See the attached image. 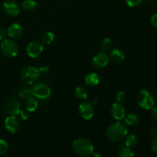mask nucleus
Segmentation results:
<instances>
[{"mask_svg": "<svg viewBox=\"0 0 157 157\" xmlns=\"http://www.w3.org/2000/svg\"><path fill=\"white\" fill-rule=\"evenodd\" d=\"M151 149L154 153H157V136L153 138L151 141Z\"/></svg>", "mask_w": 157, "mask_h": 157, "instance_id": "obj_30", "label": "nucleus"}, {"mask_svg": "<svg viewBox=\"0 0 157 157\" xmlns=\"http://www.w3.org/2000/svg\"><path fill=\"white\" fill-rule=\"evenodd\" d=\"M110 114L116 121H121L126 116V110L122 104L116 102L110 107Z\"/></svg>", "mask_w": 157, "mask_h": 157, "instance_id": "obj_12", "label": "nucleus"}, {"mask_svg": "<svg viewBox=\"0 0 157 157\" xmlns=\"http://www.w3.org/2000/svg\"><path fill=\"white\" fill-rule=\"evenodd\" d=\"M38 70H39V72L41 75H45V74L48 73L49 67H48L47 65H42Z\"/></svg>", "mask_w": 157, "mask_h": 157, "instance_id": "obj_31", "label": "nucleus"}, {"mask_svg": "<svg viewBox=\"0 0 157 157\" xmlns=\"http://www.w3.org/2000/svg\"><path fill=\"white\" fill-rule=\"evenodd\" d=\"M150 21H151V24L153 25L154 27L157 28V13L154 14V15L151 17Z\"/></svg>", "mask_w": 157, "mask_h": 157, "instance_id": "obj_33", "label": "nucleus"}, {"mask_svg": "<svg viewBox=\"0 0 157 157\" xmlns=\"http://www.w3.org/2000/svg\"><path fill=\"white\" fill-rule=\"evenodd\" d=\"M125 146L129 148H133L136 147L139 144V137L137 135L134 134V133H130V134H127L125 137Z\"/></svg>", "mask_w": 157, "mask_h": 157, "instance_id": "obj_17", "label": "nucleus"}, {"mask_svg": "<svg viewBox=\"0 0 157 157\" xmlns=\"http://www.w3.org/2000/svg\"><path fill=\"white\" fill-rule=\"evenodd\" d=\"M75 95L78 99L84 100L88 97V90L84 87L80 86V87H76V89H75Z\"/></svg>", "mask_w": 157, "mask_h": 157, "instance_id": "obj_22", "label": "nucleus"}, {"mask_svg": "<svg viewBox=\"0 0 157 157\" xmlns=\"http://www.w3.org/2000/svg\"><path fill=\"white\" fill-rule=\"evenodd\" d=\"M32 93L31 89H23V90H21L19 94V97L21 98V99H27L28 98H29L30 96H32Z\"/></svg>", "mask_w": 157, "mask_h": 157, "instance_id": "obj_26", "label": "nucleus"}, {"mask_svg": "<svg viewBox=\"0 0 157 157\" xmlns=\"http://www.w3.org/2000/svg\"><path fill=\"white\" fill-rule=\"evenodd\" d=\"M23 28L18 23H14L11 25L7 30V35L12 38H18L22 35Z\"/></svg>", "mask_w": 157, "mask_h": 157, "instance_id": "obj_14", "label": "nucleus"}, {"mask_svg": "<svg viewBox=\"0 0 157 157\" xmlns=\"http://www.w3.org/2000/svg\"><path fill=\"white\" fill-rule=\"evenodd\" d=\"M125 55L124 52L119 48H114L110 54V59L116 64H121L124 61Z\"/></svg>", "mask_w": 157, "mask_h": 157, "instance_id": "obj_15", "label": "nucleus"}, {"mask_svg": "<svg viewBox=\"0 0 157 157\" xmlns=\"http://www.w3.org/2000/svg\"><path fill=\"white\" fill-rule=\"evenodd\" d=\"M78 113L83 119L88 121L91 119L94 115V107L90 102L84 101L81 103L78 107Z\"/></svg>", "mask_w": 157, "mask_h": 157, "instance_id": "obj_7", "label": "nucleus"}, {"mask_svg": "<svg viewBox=\"0 0 157 157\" xmlns=\"http://www.w3.org/2000/svg\"><path fill=\"white\" fill-rule=\"evenodd\" d=\"M5 127L7 131L11 133H17L20 128V123L16 116L11 115L6 117L5 121Z\"/></svg>", "mask_w": 157, "mask_h": 157, "instance_id": "obj_13", "label": "nucleus"}, {"mask_svg": "<svg viewBox=\"0 0 157 157\" xmlns=\"http://www.w3.org/2000/svg\"><path fill=\"white\" fill-rule=\"evenodd\" d=\"M20 107H21L20 103L18 100L15 98H9L5 104L4 110L6 114H8L9 116H11V115L16 116V115L19 114L20 111H21Z\"/></svg>", "mask_w": 157, "mask_h": 157, "instance_id": "obj_9", "label": "nucleus"}, {"mask_svg": "<svg viewBox=\"0 0 157 157\" xmlns=\"http://www.w3.org/2000/svg\"><path fill=\"white\" fill-rule=\"evenodd\" d=\"M138 104L145 110H151L155 107L156 98L154 95L147 89H142L137 94Z\"/></svg>", "mask_w": 157, "mask_h": 157, "instance_id": "obj_3", "label": "nucleus"}, {"mask_svg": "<svg viewBox=\"0 0 157 157\" xmlns=\"http://www.w3.org/2000/svg\"><path fill=\"white\" fill-rule=\"evenodd\" d=\"M44 50V45L40 41H32L29 43L26 48L27 55L31 58H38L41 55Z\"/></svg>", "mask_w": 157, "mask_h": 157, "instance_id": "obj_10", "label": "nucleus"}, {"mask_svg": "<svg viewBox=\"0 0 157 157\" xmlns=\"http://www.w3.org/2000/svg\"><path fill=\"white\" fill-rule=\"evenodd\" d=\"M150 116L154 121H157V107H153L150 111Z\"/></svg>", "mask_w": 157, "mask_h": 157, "instance_id": "obj_32", "label": "nucleus"}, {"mask_svg": "<svg viewBox=\"0 0 157 157\" xmlns=\"http://www.w3.org/2000/svg\"><path fill=\"white\" fill-rule=\"evenodd\" d=\"M101 51H104L105 52H110L112 49V48H113V42H112L111 39L109 38H104L102 41V42H101Z\"/></svg>", "mask_w": 157, "mask_h": 157, "instance_id": "obj_23", "label": "nucleus"}, {"mask_svg": "<svg viewBox=\"0 0 157 157\" xmlns=\"http://www.w3.org/2000/svg\"><path fill=\"white\" fill-rule=\"evenodd\" d=\"M31 90L34 97L41 100L48 98L52 93L50 87L44 83H36L32 86Z\"/></svg>", "mask_w": 157, "mask_h": 157, "instance_id": "obj_6", "label": "nucleus"}, {"mask_svg": "<svg viewBox=\"0 0 157 157\" xmlns=\"http://www.w3.org/2000/svg\"><path fill=\"white\" fill-rule=\"evenodd\" d=\"M25 107L26 110L29 112H33L38 107V101H36L35 97L33 95L30 96L26 99L25 101Z\"/></svg>", "mask_w": 157, "mask_h": 157, "instance_id": "obj_19", "label": "nucleus"}, {"mask_svg": "<svg viewBox=\"0 0 157 157\" xmlns=\"http://www.w3.org/2000/svg\"><path fill=\"white\" fill-rule=\"evenodd\" d=\"M3 12L9 16H15L20 12V7L16 2L13 0H7L3 3Z\"/></svg>", "mask_w": 157, "mask_h": 157, "instance_id": "obj_11", "label": "nucleus"}, {"mask_svg": "<svg viewBox=\"0 0 157 157\" xmlns=\"http://www.w3.org/2000/svg\"><path fill=\"white\" fill-rule=\"evenodd\" d=\"M128 134V129L124 123L116 122L107 127L106 130V136L110 141L118 143L125 139Z\"/></svg>", "mask_w": 157, "mask_h": 157, "instance_id": "obj_1", "label": "nucleus"}, {"mask_svg": "<svg viewBox=\"0 0 157 157\" xmlns=\"http://www.w3.org/2000/svg\"><path fill=\"white\" fill-rule=\"evenodd\" d=\"M37 7V2L35 0H25L21 3V8L25 12H33Z\"/></svg>", "mask_w": 157, "mask_h": 157, "instance_id": "obj_21", "label": "nucleus"}, {"mask_svg": "<svg viewBox=\"0 0 157 157\" xmlns=\"http://www.w3.org/2000/svg\"><path fill=\"white\" fill-rule=\"evenodd\" d=\"M117 147L119 150V153H118L119 157H130L134 156V153L130 150V148L127 147L125 145L120 144Z\"/></svg>", "mask_w": 157, "mask_h": 157, "instance_id": "obj_20", "label": "nucleus"}, {"mask_svg": "<svg viewBox=\"0 0 157 157\" xmlns=\"http://www.w3.org/2000/svg\"><path fill=\"white\" fill-rule=\"evenodd\" d=\"M109 61H110V57L107 52L101 51L92 58L91 64L95 68H102L108 64Z\"/></svg>", "mask_w": 157, "mask_h": 157, "instance_id": "obj_8", "label": "nucleus"}, {"mask_svg": "<svg viewBox=\"0 0 157 157\" xmlns=\"http://www.w3.org/2000/svg\"><path fill=\"white\" fill-rule=\"evenodd\" d=\"M72 148L75 153L81 156H92L94 152L93 144L85 138H79L75 140L72 144Z\"/></svg>", "mask_w": 157, "mask_h": 157, "instance_id": "obj_2", "label": "nucleus"}, {"mask_svg": "<svg viewBox=\"0 0 157 157\" xmlns=\"http://www.w3.org/2000/svg\"><path fill=\"white\" fill-rule=\"evenodd\" d=\"M9 150V144L6 140L0 139V156L7 153Z\"/></svg>", "mask_w": 157, "mask_h": 157, "instance_id": "obj_25", "label": "nucleus"}, {"mask_svg": "<svg viewBox=\"0 0 157 157\" xmlns=\"http://www.w3.org/2000/svg\"><path fill=\"white\" fill-rule=\"evenodd\" d=\"M84 82H85L86 85H87L88 87H96L100 82L99 75L96 73L88 74L84 78Z\"/></svg>", "mask_w": 157, "mask_h": 157, "instance_id": "obj_16", "label": "nucleus"}, {"mask_svg": "<svg viewBox=\"0 0 157 157\" xmlns=\"http://www.w3.org/2000/svg\"><path fill=\"white\" fill-rule=\"evenodd\" d=\"M40 74L39 70L36 67H32V66H26L21 68L20 72V76L21 80L25 83L29 84H35L39 78Z\"/></svg>", "mask_w": 157, "mask_h": 157, "instance_id": "obj_4", "label": "nucleus"}, {"mask_svg": "<svg viewBox=\"0 0 157 157\" xmlns=\"http://www.w3.org/2000/svg\"><path fill=\"white\" fill-rule=\"evenodd\" d=\"M124 119L126 125H128L130 127H136L140 121L139 116L135 113H130L127 116H125Z\"/></svg>", "mask_w": 157, "mask_h": 157, "instance_id": "obj_18", "label": "nucleus"}, {"mask_svg": "<svg viewBox=\"0 0 157 157\" xmlns=\"http://www.w3.org/2000/svg\"><path fill=\"white\" fill-rule=\"evenodd\" d=\"M126 99H127V94H126L125 92L121 91L117 95V101L118 103L122 104V103H124L126 101Z\"/></svg>", "mask_w": 157, "mask_h": 157, "instance_id": "obj_27", "label": "nucleus"}, {"mask_svg": "<svg viewBox=\"0 0 157 157\" xmlns=\"http://www.w3.org/2000/svg\"><path fill=\"white\" fill-rule=\"evenodd\" d=\"M125 2L127 6H130V7H136V6L141 4L143 0H125Z\"/></svg>", "mask_w": 157, "mask_h": 157, "instance_id": "obj_28", "label": "nucleus"}, {"mask_svg": "<svg viewBox=\"0 0 157 157\" xmlns=\"http://www.w3.org/2000/svg\"><path fill=\"white\" fill-rule=\"evenodd\" d=\"M149 133H150V136H152V137H156L157 136V128L156 127H153V126H152V127H150V129H149Z\"/></svg>", "mask_w": 157, "mask_h": 157, "instance_id": "obj_29", "label": "nucleus"}, {"mask_svg": "<svg viewBox=\"0 0 157 157\" xmlns=\"http://www.w3.org/2000/svg\"><path fill=\"white\" fill-rule=\"evenodd\" d=\"M6 35H7V32H6V30L2 28H0V41H2L6 38Z\"/></svg>", "mask_w": 157, "mask_h": 157, "instance_id": "obj_34", "label": "nucleus"}, {"mask_svg": "<svg viewBox=\"0 0 157 157\" xmlns=\"http://www.w3.org/2000/svg\"><path fill=\"white\" fill-rule=\"evenodd\" d=\"M55 39V35L52 32H48L41 36V43L43 44H50Z\"/></svg>", "mask_w": 157, "mask_h": 157, "instance_id": "obj_24", "label": "nucleus"}, {"mask_svg": "<svg viewBox=\"0 0 157 157\" xmlns=\"http://www.w3.org/2000/svg\"><path fill=\"white\" fill-rule=\"evenodd\" d=\"M2 55L6 58H14L18 53V46L15 41L12 39L2 40L0 45Z\"/></svg>", "mask_w": 157, "mask_h": 157, "instance_id": "obj_5", "label": "nucleus"}]
</instances>
